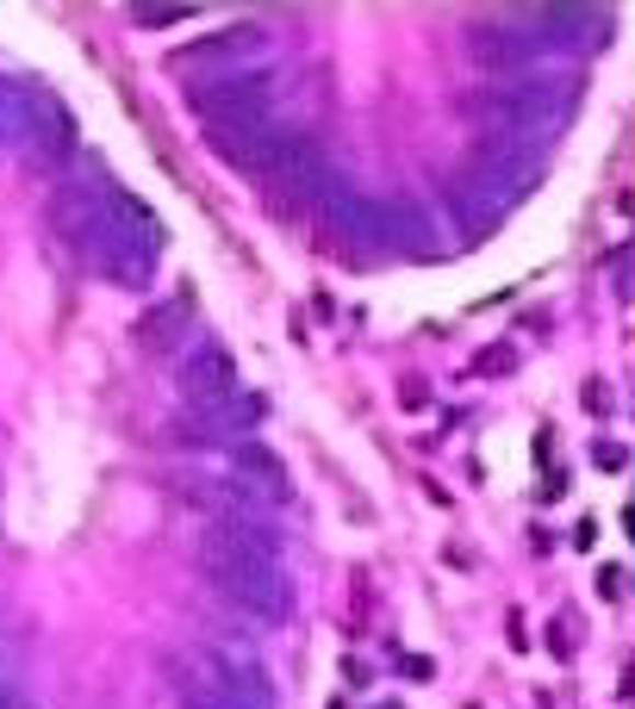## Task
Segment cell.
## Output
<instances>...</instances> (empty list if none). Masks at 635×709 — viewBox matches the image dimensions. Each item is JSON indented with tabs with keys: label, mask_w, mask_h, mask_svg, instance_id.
<instances>
[{
	"label": "cell",
	"mask_w": 635,
	"mask_h": 709,
	"mask_svg": "<svg viewBox=\"0 0 635 709\" xmlns=\"http://www.w3.org/2000/svg\"><path fill=\"white\" fill-rule=\"evenodd\" d=\"M237 473L262 485V499H287V467H281V455L262 448V442H243V448H237Z\"/></svg>",
	"instance_id": "ba28073f"
},
{
	"label": "cell",
	"mask_w": 635,
	"mask_h": 709,
	"mask_svg": "<svg viewBox=\"0 0 635 709\" xmlns=\"http://www.w3.org/2000/svg\"><path fill=\"white\" fill-rule=\"evenodd\" d=\"M188 106L206 118L212 131H243V125H262V118H269V106H274V76H269V69H256V76H250V69H231V76L193 88Z\"/></svg>",
	"instance_id": "3957f363"
},
{
	"label": "cell",
	"mask_w": 635,
	"mask_h": 709,
	"mask_svg": "<svg viewBox=\"0 0 635 709\" xmlns=\"http://www.w3.org/2000/svg\"><path fill=\"white\" fill-rule=\"evenodd\" d=\"M262 411H269L262 399L237 392V399L212 404V411H200V418H174L169 436L174 442H200V448H206V442H218V430H250V423H262Z\"/></svg>",
	"instance_id": "8992f818"
},
{
	"label": "cell",
	"mask_w": 635,
	"mask_h": 709,
	"mask_svg": "<svg viewBox=\"0 0 635 709\" xmlns=\"http://www.w3.org/2000/svg\"><path fill=\"white\" fill-rule=\"evenodd\" d=\"M181 392H188L200 411H212V404L237 399L243 386H237V362L225 343H212V336H200V348L188 355V367H181Z\"/></svg>",
	"instance_id": "5b68a950"
},
{
	"label": "cell",
	"mask_w": 635,
	"mask_h": 709,
	"mask_svg": "<svg viewBox=\"0 0 635 709\" xmlns=\"http://www.w3.org/2000/svg\"><path fill=\"white\" fill-rule=\"evenodd\" d=\"M536 174H542V144H530V137H486L480 156L455 174L449 199H455V211H462L467 225L480 230L492 218H504L511 199H523V193L536 187Z\"/></svg>",
	"instance_id": "6da1fadb"
},
{
	"label": "cell",
	"mask_w": 635,
	"mask_h": 709,
	"mask_svg": "<svg viewBox=\"0 0 635 709\" xmlns=\"http://www.w3.org/2000/svg\"><path fill=\"white\" fill-rule=\"evenodd\" d=\"M511 362H518L511 348H486V355H480V367H486V374H504V367H511Z\"/></svg>",
	"instance_id": "9c48e42d"
},
{
	"label": "cell",
	"mask_w": 635,
	"mask_h": 709,
	"mask_svg": "<svg viewBox=\"0 0 635 709\" xmlns=\"http://www.w3.org/2000/svg\"><path fill=\"white\" fill-rule=\"evenodd\" d=\"M200 573H206V585L218 597H231V604H243L250 616H262V622H281L293 604L287 579H281V567L262 554H250V548H231L225 536H200Z\"/></svg>",
	"instance_id": "7a4b0ae2"
},
{
	"label": "cell",
	"mask_w": 635,
	"mask_h": 709,
	"mask_svg": "<svg viewBox=\"0 0 635 709\" xmlns=\"http://www.w3.org/2000/svg\"><path fill=\"white\" fill-rule=\"evenodd\" d=\"M188 330H193V293H174V299H162V306H150L137 318V343L150 355H169Z\"/></svg>",
	"instance_id": "52a82bcc"
},
{
	"label": "cell",
	"mask_w": 635,
	"mask_h": 709,
	"mask_svg": "<svg viewBox=\"0 0 635 709\" xmlns=\"http://www.w3.org/2000/svg\"><path fill=\"white\" fill-rule=\"evenodd\" d=\"M269 50V32L262 25H231V32H212L200 44H181L169 57L174 76H193V69H231V62H250Z\"/></svg>",
	"instance_id": "277c9868"
}]
</instances>
